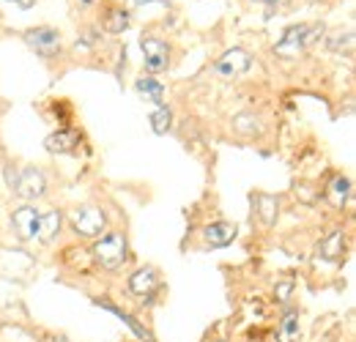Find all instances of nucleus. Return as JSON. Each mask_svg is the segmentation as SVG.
<instances>
[{
  "label": "nucleus",
  "mask_w": 356,
  "mask_h": 342,
  "mask_svg": "<svg viewBox=\"0 0 356 342\" xmlns=\"http://www.w3.org/2000/svg\"><path fill=\"white\" fill-rule=\"evenodd\" d=\"M250 66H252V60H250V55H247L244 49H230V52H225L222 58L214 63V72H217L220 77H238V74H244Z\"/></svg>",
  "instance_id": "obj_7"
},
{
  "label": "nucleus",
  "mask_w": 356,
  "mask_h": 342,
  "mask_svg": "<svg viewBox=\"0 0 356 342\" xmlns=\"http://www.w3.org/2000/svg\"><path fill=\"white\" fill-rule=\"evenodd\" d=\"M321 255L329 257V260H337L343 255V233L340 230H332L323 241H321Z\"/></svg>",
  "instance_id": "obj_19"
},
{
  "label": "nucleus",
  "mask_w": 356,
  "mask_h": 342,
  "mask_svg": "<svg viewBox=\"0 0 356 342\" xmlns=\"http://www.w3.org/2000/svg\"><path fill=\"white\" fill-rule=\"evenodd\" d=\"M148 3H165L168 6V0H129V6H134V8L137 6H148Z\"/></svg>",
  "instance_id": "obj_22"
},
{
  "label": "nucleus",
  "mask_w": 356,
  "mask_h": 342,
  "mask_svg": "<svg viewBox=\"0 0 356 342\" xmlns=\"http://www.w3.org/2000/svg\"><path fill=\"white\" fill-rule=\"evenodd\" d=\"M329 49H334V52L346 49V55H351L354 52V33L351 31L348 33H337V39H329Z\"/></svg>",
  "instance_id": "obj_21"
},
{
  "label": "nucleus",
  "mask_w": 356,
  "mask_h": 342,
  "mask_svg": "<svg viewBox=\"0 0 356 342\" xmlns=\"http://www.w3.org/2000/svg\"><path fill=\"white\" fill-rule=\"evenodd\" d=\"M47 151L49 154H77L80 148V134L74 129H60L55 134H49L44 140Z\"/></svg>",
  "instance_id": "obj_9"
},
{
  "label": "nucleus",
  "mask_w": 356,
  "mask_h": 342,
  "mask_svg": "<svg viewBox=\"0 0 356 342\" xmlns=\"http://www.w3.org/2000/svg\"><path fill=\"white\" fill-rule=\"evenodd\" d=\"M90 255H93V260H96L102 268H118V266L127 260V238H124V233L113 230V233L102 236V238L93 244Z\"/></svg>",
  "instance_id": "obj_2"
},
{
  "label": "nucleus",
  "mask_w": 356,
  "mask_h": 342,
  "mask_svg": "<svg viewBox=\"0 0 356 342\" xmlns=\"http://www.w3.org/2000/svg\"><path fill=\"white\" fill-rule=\"evenodd\" d=\"M11 3H17V6H19V8H31V6H33V3H36V0H11Z\"/></svg>",
  "instance_id": "obj_23"
},
{
  "label": "nucleus",
  "mask_w": 356,
  "mask_h": 342,
  "mask_svg": "<svg viewBox=\"0 0 356 342\" xmlns=\"http://www.w3.org/2000/svg\"><path fill=\"white\" fill-rule=\"evenodd\" d=\"M102 28L107 33H124L129 28V11L127 8H118V6H110V11L102 19Z\"/></svg>",
  "instance_id": "obj_13"
},
{
  "label": "nucleus",
  "mask_w": 356,
  "mask_h": 342,
  "mask_svg": "<svg viewBox=\"0 0 356 342\" xmlns=\"http://www.w3.org/2000/svg\"><path fill=\"white\" fill-rule=\"evenodd\" d=\"M134 88H137V93H140L145 101H154L156 107H162V101H165V88L159 86L154 77H140Z\"/></svg>",
  "instance_id": "obj_16"
},
{
  "label": "nucleus",
  "mask_w": 356,
  "mask_h": 342,
  "mask_svg": "<svg viewBox=\"0 0 356 342\" xmlns=\"http://www.w3.org/2000/svg\"><path fill=\"white\" fill-rule=\"evenodd\" d=\"M277 340L280 342H296L299 340V312L296 309H288L280 320V329H277Z\"/></svg>",
  "instance_id": "obj_14"
},
{
  "label": "nucleus",
  "mask_w": 356,
  "mask_h": 342,
  "mask_svg": "<svg viewBox=\"0 0 356 342\" xmlns=\"http://www.w3.org/2000/svg\"><path fill=\"white\" fill-rule=\"evenodd\" d=\"M39 219H42V211L33 209V206H22V209H17L14 216H11V222H14V227H17V233H19L22 241L36 238V233H39Z\"/></svg>",
  "instance_id": "obj_8"
},
{
  "label": "nucleus",
  "mask_w": 356,
  "mask_h": 342,
  "mask_svg": "<svg viewBox=\"0 0 356 342\" xmlns=\"http://www.w3.org/2000/svg\"><path fill=\"white\" fill-rule=\"evenodd\" d=\"M129 288H132V293L137 296H154L156 293V288H159V274H156V268H151V266H145V268H137L132 277H129Z\"/></svg>",
  "instance_id": "obj_10"
},
{
  "label": "nucleus",
  "mask_w": 356,
  "mask_h": 342,
  "mask_svg": "<svg viewBox=\"0 0 356 342\" xmlns=\"http://www.w3.org/2000/svg\"><path fill=\"white\" fill-rule=\"evenodd\" d=\"M348 195H351V181H348L346 175H334L332 184H329V189H326L329 203H332L334 209H343L346 200H348Z\"/></svg>",
  "instance_id": "obj_12"
},
{
  "label": "nucleus",
  "mask_w": 356,
  "mask_h": 342,
  "mask_svg": "<svg viewBox=\"0 0 356 342\" xmlns=\"http://www.w3.org/2000/svg\"><path fill=\"white\" fill-rule=\"evenodd\" d=\"M258 206H261V219H264V225L271 227L274 222H277V211H280V200L277 197H271V195H255L252 197Z\"/></svg>",
  "instance_id": "obj_18"
},
{
  "label": "nucleus",
  "mask_w": 356,
  "mask_h": 342,
  "mask_svg": "<svg viewBox=\"0 0 356 342\" xmlns=\"http://www.w3.org/2000/svg\"><path fill=\"white\" fill-rule=\"evenodd\" d=\"M255 3H264V6H271V3H280V0H255Z\"/></svg>",
  "instance_id": "obj_24"
},
{
  "label": "nucleus",
  "mask_w": 356,
  "mask_h": 342,
  "mask_svg": "<svg viewBox=\"0 0 356 342\" xmlns=\"http://www.w3.org/2000/svg\"><path fill=\"white\" fill-rule=\"evenodd\" d=\"M8 184H11L14 192H17L19 197H25V200H36V197H42L47 189L44 175L36 170V168H22L19 172L8 170Z\"/></svg>",
  "instance_id": "obj_3"
},
{
  "label": "nucleus",
  "mask_w": 356,
  "mask_h": 342,
  "mask_svg": "<svg viewBox=\"0 0 356 342\" xmlns=\"http://www.w3.org/2000/svg\"><path fill=\"white\" fill-rule=\"evenodd\" d=\"M170 127H173V113H170L165 104H162V107H156V110H154V115H151V129H154L156 134H168Z\"/></svg>",
  "instance_id": "obj_20"
},
{
  "label": "nucleus",
  "mask_w": 356,
  "mask_h": 342,
  "mask_svg": "<svg viewBox=\"0 0 356 342\" xmlns=\"http://www.w3.org/2000/svg\"><path fill=\"white\" fill-rule=\"evenodd\" d=\"M321 33H323V25H318V22L291 25V28L282 33L280 44L274 47V52H277V55H285V58H299Z\"/></svg>",
  "instance_id": "obj_1"
},
{
  "label": "nucleus",
  "mask_w": 356,
  "mask_h": 342,
  "mask_svg": "<svg viewBox=\"0 0 356 342\" xmlns=\"http://www.w3.org/2000/svg\"><path fill=\"white\" fill-rule=\"evenodd\" d=\"M104 222H107V219L102 214V209H93V206H83V209L72 211V227H74V233L83 236V238L99 236V233L104 230Z\"/></svg>",
  "instance_id": "obj_4"
},
{
  "label": "nucleus",
  "mask_w": 356,
  "mask_h": 342,
  "mask_svg": "<svg viewBox=\"0 0 356 342\" xmlns=\"http://www.w3.org/2000/svg\"><path fill=\"white\" fill-rule=\"evenodd\" d=\"M25 42H28V47H33L39 55L52 58L60 49V33L52 31V28H33V31L25 33Z\"/></svg>",
  "instance_id": "obj_6"
},
{
  "label": "nucleus",
  "mask_w": 356,
  "mask_h": 342,
  "mask_svg": "<svg viewBox=\"0 0 356 342\" xmlns=\"http://www.w3.org/2000/svg\"><path fill=\"white\" fill-rule=\"evenodd\" d=\"M80 3H93V0H80Z\"/></svg>",
  "instance_id": "obj_25"
},
{
  "label": "nucleus",
  "mask_w": 356,
  "mask_h": 342,
  "mask_svg": "<svg viewBox=\"0 0 356 342\" xmlns=\"http://www.w3.org/2000/svg\"><path fill=\"white\" fill-rule=\"evenodd\" d=\"M236 233H238V227L233 222H214L203 230V238L209 247H227L236 241Z\"/></svg>",
  "instance_id": "obj_11"
},
{
  "label": "nucleus",
  "mask_w": 356,
  "mask_h": 342,
  "mask_svg": "<svg viewBox=\"0 0 356 342\" xmlns=\"http://www.w3.org/2000/svg\"><path fill=\"white\" fill-rule=\"evenodd\" d=\"M96 304H99L102 309H107V312H113V315H118V318H121V320H124V323H127V326L132 329V332H134V334H137V337H140V340L154 342V337H151V334H148V332H145V329H143V326H140V323L134 320L132 315H127V312H124V309H118L115 304H110V301H104V299H96Z\"/></svg>",
  "instance_id": "obj_17"
},
{
  "label": "nucleus",
  "mask_w": 356,
  "mask_h": 342,
  "mask_svg": "<svg viewBox=\"0 0 356 342\" xmlns=\"http://www.w3.org/2000/svg\"><path fill=\"white\" fill-rule=\"evenodd\" d=\"M140 47H143V60H145V69L148 72H162L168 69L170 63V47L162 42V39H154V36H143L140 39Z\"/></svg>",
  "instance_id": "obj_5"
},
{
  "label": "nucleus",
  "mask_w": 356,
  "mask_h": 342,
  "mask_svg": "<svg viewBox=\"0 0 356 342\" xmlns=\"http://www.w3.org/2000/svg\"><path fill=\"white\" fill-rule=\"evenodd\" d=\"M60 225H63L60 211H47V214H42V219H39V233H36V238L52 241V238L60 233Z\"/></svg>",
  "instance_id": "obj_15"
}]
</instances>
